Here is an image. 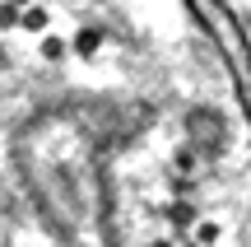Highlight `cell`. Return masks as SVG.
<instances>
[{"label": "cell", "mask_w": 251, "mask_h": 247, "mask_svg": "<svg viewBox=\"0 0 251 247\" xmlns=\"http://www.w3.org/2000/svg\"><path fill=\"white\" fill-rule=\"evenodd\" d=\"M70 47H75V56H79V61L98 56V47H102V28H98V24H79V28H75V37H70Z\"/></svg>", "instance_id": "1"}, {"label": "cell", "mask_w": 251, "mask_h": 247, "mask_svg": "<svg viewBox=\"0 0 251 247\" xmlns=\"http://www.w3.org/2000/svg\"><path fill=\"white\" fill-rule=\"evenodd\" d=\"M24 28H28V33H37V37L51 33V9L37 5V0H33V5H24Z\"/></svg>", "instance_id": "2"}, {"label": "cell", "mask_w": 251, "mask_h": 247, "mask_svg": "<svg viewBox=\"0 0 251 247\" xmlns=\"http://www.w3.org/2000/svg\"><path fill=\"white\" fill-rule=\"evenodd\" d=\"M75 47L65 42V37H56V33H42V61H65Z\"/></svg>", "instance_id": "3"}, {"label": "cell", "mask_w": 251, "mask_h": 247, "mask_svg": "<svg viewBox=\"0 0 251 247\" xmlns=\"http://www.w3.org/2000/svg\"><path fill=\"white\" fill-rule=\"evenodd\" d=\"M168 220L177 224V229H186V224H196V205H186V201H177V205H172V210H168Z\"/></svg>", "instance_id": "4"}, {"label": "cell", "mask_w": 251, "mask_h": 247, "mask_svg": "<svg viewBox=\"0 0 251 247\" xmlns=\"http://www.w3.org/2000/svg\"><path fill=\"white\" fill-rule=\"evenodd\" d=\"M196 243H219V224L214 220H200L196 224Z\"/></svg>", "instance_id": "5"}, {"label": "cell", "mask_w": 251, "mask_h": 247, "mask_svg": "<svg viewBox=\"0 0 251 247\" xmlns=\"http://www.w3.org/2000/svg\"><path fill=\"white\" fill-rule=\"evenodd\" d=\"M14 5H33V0H14Z\"/></svg>", "instance_id": "6"}]
</instances>
